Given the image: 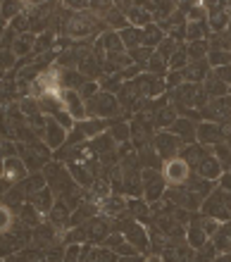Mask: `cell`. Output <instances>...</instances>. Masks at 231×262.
<instances>
[{"label":"cell","instance_id":"1","mask_svg":"<svg viewBox=\"0 0 231 262\" xmlns=\"http://www.w3.org/2000/svg\"><path fill=\"white\" fill-rule=\"evenodd\" d=\"M86 103V115L91 119H105L110 115H117L119 112V100H117L112 93L102 91V93H95L93 98L83 100Z\"/></svg>","mask_w":231,"mask_h":262},{"label":"cell","instance_id":"2","mask_svg":"<svg viewBox=\"0 0 231 262\" xmlns=\"http://www.w3.org/2000/svg\"><path fill=\"white\" fill-rule=\"evenodd\" d=\"M131 96H145V98H155V96H162L164 91V81L160 76H153V74H141L138 79H134L131 83H127Z\"/></svg>","mask_w":231,"mask_h":262},{"label":"cell","instance_id":"3","mask_svg":"<svg viewBox=\"0 0 231 262\" xmlns=\"http://www.w3.org/2000/svg\"><path fill=\"white\" fill-rule=\"evenodd\" d=\"M115 229L117 231H122L124 238H127L136 250H143V253L148 250V246H150L148 231H145L141 224H136V222H131V220H119L115 224Z\"/></svg>","mask_w":231,"mask_h":262},{"label":"cell","instance_id":"4","mask_svg":"<svg viewBox=\"0 0 231 262\" xmlns=\"http://www.w3.org/2000/svg\"><path fill=\"white\" fill-rule=\"evenodd\" d=\"M143 193H145V203H157L167 191V181L164 177L155 172V169H143Z\"/></svg>","mask_w":231,"mask_h":262},{"label":"cell","instance_id":"5","mask_svg":"<svg viewBox=\"0 0 231 262\" xmlns=\"http://www.w3.org/2000/svg\"><path fill=\"white\" fill-rule=\"evenodd\" d=\"M153 145L157 148V155L162 160H174L181 152V141H179L172 131H160V134H155L153 136Z\"/></svg>","mask_w":231,"mask_h":262},{"label":"cell","instance_id":"6","mask_svg":"<svg viewBox=\"0 0 231 262\" xmlns=\"http://www.w3.org/2000/svg\"><path fill=\"white\" fill-rule=\"evenodd\" d=\"M203 217H212V220H222V222H229L231 220V212L226 207V195L222 191L217 193H210L205 198L203 203Z\"/></svg>","mask_w":231,"mask_h":262},{"label":"cell","instance_id":"7","mask_svg":"<svg viewBox=\"0 0 231 262\" xmlns=\"http://www.w3.org/2000/svg\"><path fill=\"white\" fill-rule=\"evenodd\" d=\"M27 177H29V169H27V165L22 162L19 155H17V158H5L3 160V179H5L10 186L22 184Z\"/></svg>","mask_w":231,"mask_h":262},{"label":"cell","instance_id":"8","mask_svg":"<svg viewBox=\"0 0 231 262\" xmlns=\"http://www.w3.org/2000/svg\"><path fill=\"white\" fill-rule=\"evenodd\" d=\"M191 177V167L181 158H174L164 165V181L172 186H184Z\"/></svg>","mask_w":231,"mask_h":262},{"label":"cell","instance_id":"9","mask_svg":"<svg viewBox=\"0 0 231 262\" xmlns=\"http://www.w3.org/2000/svg\"><path fill=\"white\" fill-rule=\"evenodd\" d=\"M83 231H86V241L91 243H102L110 236V224L105 220H98V217H91L86 224H83Z\"/></svg>","mask_w":231,"mask_h":262},{"label":"cell","instance_id":"10","mask_svg":"<svg viewBox=\"0 0 231 262\" xmlns=\"http://www.w3.org/2000/svg\"><path fill=\"white\" fill-rule=\"evenodd\" d=\"M196 174L198 177H203V179H207V181H215V179H219V177L224 174V169H222V165L217 162V158L210 152V155H205V158L198 162Z\"/></svg>","mask_w":231,"mask_h":262},{"label":"cell","instance_id":"11","mask_svg":"<svg viewBox=\"0 0 231 262\" xmlns=\"http://www.w3.org/2000/svg\"><path fill=\"white\" fill-rule=\"evenodd\" d=\"M196 136L198 141H200V145H217L224 141V136H222V126L219 124H210V122H205V124L196 126Z\"/></svg>","mask_w":231,"mask_h":262},{"label":"cell","instance_id":"12","mask_svg":"<svg viewBox=\"0 0 231 262\" xmlns=\"http://www.w3.org/2000/svg\"><path fill=\"white\" fill-rule=\"evenodd\" d=\"M46 141H48V145H50V150H57V148H62V145L67 143V129H62L55 119H48Z\"/></svg>","mask_w":231,"mask_h":262},{"label":"cell","instance_id":"13","mask_svg":"<svg viewBox=\"0 0 231 262\" xmlns=\"http://www.w3.org/2000/svg\"><path fill=\"white\" fill-rule=\"evenodd\" d=\"M48 217H50V224H53L55 229H65V227H69L72 210H69V205L65 200H55V205H53V210L48 212Z\"/></svg>","mask_w":231,"mask_h":262},{"label":"cell","instance_id":"14","mask_svg":"<svg viewBox=\"0 0 231 262\" xmlns=\"http://www.w3.org/2000/svg\"><path fill=\"white\" fill-rule=\"evenodd\" d=\"M181 74H184V79L188 83H200L207 79V60H200V62H193V64H186L184 69H181Z\"/></svg>","mask_w":231,"mask_h":262},{"label":"cell","instance_id":"15","mask_svg":"<svg viewBox=\"0 0 231 262\" xmlns=\"http://www.w3.org/2000/svg\"><path fill=\"white\" fill-rule=\"evenodd\" d=\"M212 246H215V250L222 253V255H224V253H231V220L224 222V224H219Z\"/></svg>","mask_w":231,"mask_h":262},{"label":"cell","instance_id":"16","mask_svg":"<svg viewBox=\"0 0 231 262\" xmlns=\"http://www.w3.org/2000/svg\"><path fill=\"white\" fill-rule=\"evenodd\" d=\"M170 131L181 141V143H184V141H193V136H196V126H193V122L186 117H177V122L170 126Z\"/></svg>","mask_w":231,"mask_h":262},{"label":"cell","instance_id":"17","mask_svg":"<svg viewBox=\"0 0 231 262\" xmlns=\"http://www.w3.org/2000/svg\"><path fill=\"white\" fill-rule=\"evenodd\" d=\"M203 89H205V93H207V98H212V100H215V98H224V96H229V86H226L224 81H219L217 76L212 74H207V79H205L203 81Z\"/></svg>","mask_w":231,"mask_h":262},{"label":"cell","instance_id":"18","mask_svg":"<svg viewBox=\"0 0 231 262\" xmlns=\"http://www.w3.org/2000/svg\"><path fill=\"white\" fill-rule=\"evenodd\" d=\"M89 150L93 152V155H98V158H102V155H108V152H115V141H112L110 134H100V136H95L89 143Z\"/></svg>","mask_w":231,"mask_h":262},{"label":"cell","instance_id":"19","mask_svg":"<svg viewBox=\"0 0 231 262\" xmlns=\"http://www.w3.org/2000/svg\"><path fill=\"white\" fill-rule=\"evenodd\" d=\"M205 155H210V150H207V148H203L200 143H193V145L181 148V160H184L188 167H198V162H200Z\"/></svg>","mask_w":231,"mask_h":262},{"label":"cell","instance_id":"20","mask_svg":"<svg viewBox=\"0 0 231 262\" xmlns=\"http://www.w3.org/2000/svg\"><path fill=\"white\" fill-rule=\"evenodd\" d=\"M100 212L102 214H110V217H115V214H127V200L124 198H117V195H108L105 200H100Z\"/></svg>","mask_w":231,"mask_h":262},{"label":"cell","instance_id":"21","mask_svg":"<svg viewBox=\"0 0 231 262\" xmlns=\"http://www.w3.org/2000/svg\"><path fill=\"white\" fill-rule=\"evenodd\" d=\"M69 177L74 179V184L79 186H93V174L89 172L86 165H79V162H69Z\"/></svg>","mask_w":231,"mask_h":262},{"label":"cell","instance_id":"22","mask_svg":"<svg viewBox=\"0 0 231 262\" xmlns=\"http://www.w3.org/2000/svg\"><path fill=\"white\" fill-rule=\"evenodd\" d=\"M19 248H24V243L12 234V231H5V234H0V257H10L14 255Z\"/></svg>","mask_w":231,"mask_h":262},{"label":"cell","instance_id":"23","mask_svg":"<svg viewBox=\"0 0 231 262\" xmlns=\"http://www.w3.org/2000/svg\"><path fill=\"white\" fill-rule=\"evenodd\" d=\"M105 126H108V122H105V119H91L89 117V119H83V122H79V126H76V129L83 134V138H91V141H93L95 136H100Z\"/></svg>","mask_w":231,"mask_h":262},{"label":"cell","instance_id":"24","mask_svg":"<svg viewBox=\"0 0 231 262\" xmlns=\"http://www.w3.org/2000/svg\"><path fill=\"white\" fill-rule=\"evenodd\" d=\"M29 200H31V205H34L41 214H48L55 205V198H53V191H50V188H43L41 193H36L34 198H29Z\"/></svg>","mask_w":231,"mask_h":262},{"label":"cell","instance_id":"25","mask_svg":"<svg viewBox=\"0 0 231 262\" xmlns=\"http://www.w3.org/2000/svg\"><path fill=\"white\" fill-rule=\"evenodd\" d=\"M83 262H119V257H117V253L102 246V248H86Z\"/></svg>","mask_w":231,"mask_h":262},{"label":"cell","instance_id":"26","mask_svg":"<svg viewBox=\"0 0 231 262\" xmlns=\"http://www.w3.org/2000/svg\"><path fill=\"white\" fill-rule=\"evenodd\" d=\"M119 38L127 48H141L143 46V29H136V27H127L124 31H119Z\"/></svg>","mask_w":231,"mask_h":262},{"label":"cell","instance_id":"27","mask_svg":"<svg viewBox=\"0 0 231 262\" xmlns=\"http://www.w3.org/2000/svg\"><path fill=\"white\" fill-rule=\"evenodd\" d=\"M205 243H207V234H205L203 227L198 224V217H196V222L191 220V227H188V246L193 250H198V248H203Z\"/></svg>","mask_w":231,"mask_h":262},{"label":"cell","instance_id":"28","mask_svg":"<svg viewBox=\"0 0 231 262\" xmlns=\"http://www.w3.org/2000/svg\"><path fill=\"white\" fill-rule=\"evenodd\" d=\"M150 19H153V14H148L145 7H129V24H134L136 29H145L150 24Z\"/></svg>","mask_w":231,"mask_h":262},{"label":"cell","instance_id":"29","mask_svg":"<svg viewBox=\"0 0 231 262\" xmlns=\"http://www.w3.org/2000/svg\"><path fill=\"white\" fill-rule=\"evenodd\" d=\"M162 41H164V34H162V29L157 27V24H148V27L143 29V46H145V48L160 46Z\"/></svg>","mask_w":231,"mask_h":262},{"label":"cell","instance_id":"30","mask_svg":"<svg viewBox=\"0 0 231 262\" xmlns=\"http://www.w3.org/2000/svg\"><path fill=\"white\" fill-rule=\"evenodd\" d=\"M153 122H155V126H160V129H167V126H172L177 122V112H174V107H160V110L153 115Z\"/></svg>","mask_w":231,"mask_h":262},{"label":"cell","instance_id":"31","mask_svg":"<svg viewBox=\"0 0 231 262\" xmlns=\"http://www.w3.org/2000/svg\"><path fill=\"white\" fill-rule=\"evenodd\" d=\"M205 34H207V24L205 21H188L186 24V38H188V43L203 41Z\"/></svg>","mask_w":231,"mask_h":262},{"label":"cell","instance_id":"32","mask_svg":"<svg viewBox=\"0 0 231 262\" xmlns=\"http://www.w3.org/2000/svg\"><path fill=\"white\" fill-rule=\"evenodd\" d=\"M100 41H102V46H105V53H108V55H112V53H124V43H122V38H119V34H115V31H108Z\"/></svg>","mask_w":231,"mask_h":262},{"label":"cell","instance_id":"33","mask_svg":"<svg viewBox=\"0 0 231 262\" xmlns=\"http://www.w3.org/2000/svg\"><path fill=\"white\" fill-rule=\"evenodd\" d=\"M186 55H188L191 62H200V60H207V43H205V41L188 43V46H186Z\"/></svg>","mask_w":231,"mask_h":262},{"label":"cell","instance_id":"34","mask_svg":"<svg viewBox=\"0 0 231 262\" xmlns=\"http://www.w3.org/2000/svg\"><path fill=\"white\" fill-rule=\"evenodd\" d=\"M127 212L138 217V220H145V217H148V205H145V200H141V198H129L127 200Z\"/></svg>","mask_w":231,"mask_h":262},{"label":"cell","instance_id":"35","mask_svg":"<svg viewBox=\"0 0 231 262\" xmlns=\"http://www.w3.org/2000/svg\"><path fill=\"white\" fill-rule=\"evenodd\" d=\"M188 64V55H186V46H177L174 55L170 57V67L172 72H181V69Z\"/></svg>","mask_w":231,"mask_h":262},{"label":"cell","instance_id":"36","mask_svg":"<svg viewBox=\"0 0 231 262\" xmlns=\"http://www.w3.org/2000/svg\"><path fill=\"white\" fill-rule=\"evenodd\" d=\"M207 21H210V27L215 34H222L226 27H229V14L226 12H212L207 14Z\"/></svg>","mask_w":231,"mask_h":262},{"label":"cell","instance_id":"37","mask_svg":"<svg viewBox=\"0 0 231 262\" xmlns=\"http://www.w3.org/2000/svg\"><path fill=\"white\" fill-rule=\"evenodd\" d=\"M110 136H112V141L127 143V141H129V136H131L129 124H124V122H115V124L110 126Z\"/></svg>","mask_w":231,"mask_h":262},{"label":"cell","instance_id":"38","mask_svg":"<svg viewBox=\"0 0 231 262\" xmlns=\"http://www.w3.org/2000/svg\"><path fill=\"white\" fill-rule=\"evenodd\" d=\"M215 158H217V162L222 165V169L224 172H229L231 169V150L226 143H217L215 145Z\"/></svg>","mask_w":231,"mask_h":262},{"label":"cell","instance_id":"39","mask_svg":"<svg viewBox=\"0 0 231 262\" xmlns=\"http://www.w3.org/2000/svg\"><path fill=\"white\" fill-rule=\"evenodd\" d=\"M34 43H36L34 36H31V34H24V38H17V41H14V53H17V55L34 53Z\"/></svg>","mask_w":231,"mask_h":262},{"label":"cell","instance_id":"40","mask_svg":"<svg viewBox=\"0 0 231 262\" xmlns=\"http://www.w3.org/2000/svg\"><path fill=\"white\" fill-rule=\"evenodd\" d=\"M14 224V217H12V207H7L0 203V234H5L10 231Z\"/></svg>","mask_w":231,"mask_h":262},{"label":"cell","instance_id":"41","mask_svg":"<svg viewBox=\"0 0 231 262\" xmlns=\"http://www.w3.org/2000/svg\"><path fill=\"white\" fill-rule=\"evenodd\" d=\"M129 57H131V60H136V62H141V64H148L150 57H153V50L145 48V46H143V48H134L129 53Z\"/></svg>","mask_w":231,"mask_h":262},{"label":"cell","instance_id":"42","mask_svg":"<svg viewBox=\"0 0 231 262\" xmlns=\"http://www.w3.org/2000/svg\"><path fill=\"white\" fill-rule=\"evenodd\" d=\"M148 69H150V74H153V76H162L164 69H167V62H164L162 57L153 55V57H150V62H148Z\"/></svg>","mask_w":231,"mask_h":262},{"label":"cell","instance_id":"43","mask_svg":"<svg viewBox=\"0 0 231 262\" xmlns=\"http://www.w3.org/2000/svg\"><path fill=\"white\" fill-rule=\"evenodd\" d=\"M0 10H3V19H10V17L22 14V5H19V3H3V5H0Z\"/></svg>","mask_w":231,"mask_h":262},{"label":"cell","instance_id":"44","mask_svg":"<svg viewBox=\"0 0 231 262\" xmlns=\"http://www.w3.org/2000/svg\"><path fill=\"white\" fill-rule=\"evenodd\" d=\"M105 19H108L112 27H119L122 31L127 29V21H129V19H124V17H122V12H108V14H105Z\"/></svg>","mask_w":231,"mask_h":262},{"label":"cell","instance_id":"45","mask_svg":"<svg viewBox=\"0 0 231 262\" xmlns=\"http://www.w3.org/2000/svg\"><path fill=\"white\" fill-rule=\"evenodd\" d=\"M14 62H17L14 53H10V50H0V69H3V72H5V69H10Z\"/></svg>","mask_w":231,"mask_h":262},{"label":"cell","instance_id":"46","mask_svg":"<svg viewBox=\"0 0 231 262\" xmlns=\"http://www.w3.org/2000/svg\"><path fill=\"white\" fill-rule=\"evenodd\" d=\"M81 253H83V248L79 246V243H74V246H69V248L65 250V260H62V262H76Z\"/></svg>","mask_w":231,"mask_h":262},{"label":"cell","instance_id":"47","mask_svg":"<svg viewBox=\"0 0 231 262\" xmlns=\"http://www.w3.org/2000/svg\"><path fill=\"white\" fill-rule=\"evenodd\" d=\"M212 74L217 76L219 81H224L226 86H229V83H231V64H224V67H217L215 72H212Z\"/></svg>","mask_w":231,"mask_h":262},{"label":"cell","instance_id":"48","mask_svg":"<svg viewBox=\"0 0 231 262\" xmlns=\"http://www.w3.org/2000/svg\"><path fill=\"white\" fill-rule=\"evenodd\" d=\"M181 81H184V74H181V72H170V76H167V83H164V89L172 91L174 86L179 89V83H181Z\"/></svg>","mask_w":231,"mask_h":262},{"label":"cell","instance_id":"49","mask_svg":"<svg viewBox=\"0 0 231 262\" xmlns=\"http://www.w3.org/2000/svg\"><path fill=\"white\" fill-rule=\"evenodd\" d=\"M145 257H141V255H131V257H119V262H143Z\"/></svg>","mask_w":231,"mask_h":262},{"label":"cell","instance_id":"50","mask_svg":"<svg viewBox=\"0 0 231 262\" xmlns=\"http://www.w3.org/2000/svg\"><path fill=\"white\" fill-rule=\"evenodd\" d=\"M143 262H164V260H162V257H160V255H148V257H145V260H143Z\"/></svg>","mask_w":231,"mask_h":262},{"label":"cell","instance_id":"51","mask_svg":"<svg viewBox=\"0 0 231 262\" xmlns=\"http://www.w3.org/2000/svg\"><path fill=\"white\" fill-rule=\"evenodd\" d=\"M215 262H231V253H224V255H219Z\"/></svg>","mask_w":231,"mask_h":262},{"label":"cell","instance_id":"52","mask_svg":"<svg viewBox=\"0 0 231 262\" xmlns=\"http://www.w3.org/2000/svg\"><path fill=\"white\" fill-rule=\"evenodd\" d=\"M3 79H5V72H3V69H0V81H3Z\"/></svg>","mask_w":231,"mask_h":262},{"label":"cell","instance_id":"53","mask_svg":"<svg viewBox=\"0 0 231 262\" xmlns=\"http://www.w3.org/2000/svg\"><path fill=\"white\" fill-rule=\"evenodd\" d=\"M0 179H3V162H0Z\"/></svg>","mask_w":231,"mask_h":262},{"label":"cell","instance_id":"54","mask_svg":"<svg viewBox=\"0 0 231 262\" xmlns=\"http://www.w3.org/2000/svg\"><path fill=\"white\" fill-rule=\"evenodd\" d=\"M0 158H3V141H0Z\"/></svg>","mask_w":231,"mask_h":262},{"label":"cell","instance_id":"55","mask_svg":"<svg viewBox=\"0 0 231 262\" xmlns=\"http://www.w3.org/2000/svg\"><path fill=\"white\" fill-rule=\"evenodd\" d=\"M10 262H14V260H10Z\"/></svg>","mask_w":231,"mask_h":262}]
</instances>
